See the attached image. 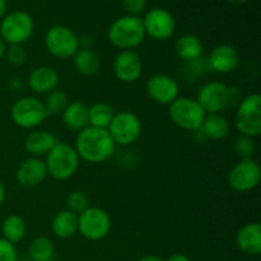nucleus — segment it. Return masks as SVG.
I'll list each match as a JSON object with an SVG mask.
<instances>
[{"instance_id":"1","label":"nucleus","mask_w":261,"mask_h":261,"mask_svg":"<svg viewBox=\"0 0 261 261\" xmlns=\"http://www.w3.org/2000/svg\"><path fill=\"white\" fill-rule=\"evenodd\" d=\"M74 149L81 160L92 165H98L114 155L116 144L107 129L87 126L76 134Z\"/></svg>"},{"instance_id":"2","label":"nucleus","mask_w":261,"mask_h":261,"mask_svg":"<svg viewBox=\"0 0 261 261\" xmlns=\"http://www.w3.org/2000/svg\"><path fill=\"white\" fill-rule=\"evenodd\" d=\"M143 19L137 15H124L115 20L109 28V40L120 50H133L145 38Z\"/></svg>"},{"instance_id":"3","label":"nucleus","mask_w":261,"mask_h":261,"mask_svg":"<svg viewBox=\"0 0 261 261\" xmlns=\"http://www.w3.org/2000/svg\"><path fill=\"white\" fill-rule=\"evenodd\" d=\"M81 163L78 153L71 145L59 142L46 154L45 165L47 175L58 181H65L76 173Z\"/></svg>"},{"instance_id":"4","label":"nucleus","mask_w":261,"mask_h":261,"mask_svg":"<svg viewBox=\"0 0 261 261\" xmlns=\"http://www.w3.org/2000/svg\"><path fill=\"white\" fill-rule=\"evenodd\" d=\"M168 116L180 129L195 132L201 127L206 114L195 98L178 96L168 106Z\"/></svg>"},{"instance_id":"5","label":"nucleus","mask_w":261,"mask_h":261,"mask_svg":"<svg viewBox=\"0 0 261 261\" xmlns=\"http://www.w3.org/2000/svg\"><path fill=\"white\" fill-rule=\"evenodd\" d=\"M234 126L240 135L257 138L261 134V96L250 93L242 98L236 109Z\"/></svg>"},{"instance_id":"6","label":"nucleus","mask_w":261,"mask_h":261,"mask_svg":"<svg viewBox=\"0 0 261 261\" xmlns=\"http://www.w3.org/2000/svg\"><path fill=\"white\" fill-rule=\"evenodd\" d=\"M47 116L43 102L33 96L20 97L10 109L12 121L20 129H37Z\"/></svg>"},{"instance_id":"7","label":"nucleus","mask_w":261,"mask_h":261,"mask_svg":"<svg viewBox=\"0 0 261 261\" xmlns=\"http://www.w3.org/2000/svg\"><path fill=\"white\" fill-rule=\"evenodd\" d=\"M35 23L27 12L15 10L5 14L0 23V38L7 45H23L33 33Z\"/></svg>"},{"instance_id":"8","label":"nucleus","mask_w":261,"mask_h":261,"mask_svg":"<svg viewBox=\"0 0 261 261\" xmlns=\"http://www.w3.org/2000/svg\"><path fill=\"white\" fill-rule=\"evenodd\" d=\"M46 50L56 59H71L81 47V40L73 30L65 25H54L45 35Z\"/></svg>"},{"instance_id":"9","label":"nucleus","mask_w":261,"mask_h":261,"mask_svg":"<svg viewBox=\"0 0 261 261\" xmlns=\"http://www.w3.org/2000/svg\"><path fill=\"white\" fill-rule=\"evenodd\" d=\"M111 217L105 209L89 206L78 216V232L88 241H101L111 231Z\"/></svg>"},{"instance_id":"10","label":"nucleus","mask_w":261,"mask_h":261,"mask_svg":"<svg viewBox=\"0 0 261 261\" xmlns=\"http://www.w3.org/2000/svg\"><path fill=\"white\" fill-rule=\"evenodd\" d=\"M143 125L139 116L134 112L120 111L114 115L111 124L107 127V132L111 135L116 145H132L142 135Z\"/></svg>"},{"instance_id":"11","label":"nucleus","mask_w":261,"mask_h":261,"mask_svg":"<svg viewBox=\"0 0 261 261\" xmlns=\"http://www.w3.org/2000/svg\"><path fill=\"white\" fill-rule=\"evenodd\" d=\"M261 180V168L254 158L240 160L228 173V185L239 193H247L256 188Z\"/></svg>"},{"instance_id":"12","label":"nucleus","mask_w":261,"mask_h":261,"mask_svg":"<svg viewBox=\"0 0 261 261\" xmlns=\"http://www.w3.org/2000/svg\"><path fill=\"white\" fill-rule=\"evenodd\" d=\"M142 19L145 35L155 41L170 40L176 31L175 18L163 8H153Z\"/></svg>"},{"instance_id":"13","label":"nucleus","mask_w":261,"mask_h":261,"mask_svg":"<svg viewBox=\"0 0 261 261\" xmlns=\"http://www.w3.org/2000/svg\"><path fill=\"white\" fill-rule=\"evenodd\" d=\"M145 91L155 103L170 106L180 96V84L172 76L158 73L148 79L145 83Z\"/></svg>"},{"instance_id":"14","label":"nucleus","mask_w":261,"mask_h":261,"mask_svg":"<svg viewBox=\"0 0 261 261\" xmlns=\"http://www.w3.org/2000/svg\"><path fill=\"white\" fill-rule=\"evenodd\" d=\"M228 86L221 82H208L199 88L196 101L205 114H221L227 106Z\"/></svg>"},{"instance_id":"15","label":"nucleus","mask_w":261,"mask_h":261,"mask_svg":"<svg viewBox=\"0 0 261 261\" xmlns=\"http://www.w3.org/2000/svg\"><path fill=\"white\" fill-rule=\"evenodd\" d=\"M114 74L122 83H134L143 74L142 58L134 50H124L115 58Z\"/></svg>"},{"instance_id":"16","label":"nucleus","mask_w":261,"mask_h":261,"mask_svg":"<svg viewBox=\"0 0 261 261\" xmlns=\"http://www.w3.org/2000/svg\"><path fill=\"white\" fill-rule=\"evenodd\" d=\"M209 70L218 74L232 73L240 64V54L233 46L218 45L206 58Z\"/></svg>"},{"instance_id":"17","label":"nucleus","mask_w":261,"mask_h":261,"mask_svg":"<svg viewBox=\"0 0 261 261\" xmlns=\"http://www.w3.org/2000/svg\"><path fill=\"white\" fill-rule=\"evenodd\" d=\"M47 177L45 161L38 157H30L23 161L15 172L17 182L23 188H35Z\"/></svg>"},{"instance_id":"18","label":"nucleus","mask_w":261,"mask_h":261,"mask_svg":"<svg viewBox=\"0 0 261 261\" xmlns=\"http://www.w3.org/2000/svg\"><path fill=\"white\" fill-rule=\"evenodd\" d=\"M60 75L53 66L41 65L33 69L28 75V88L36 94H47L58 88Z\"/></svg>"},{"instance_id":"19","label":"nucleus","mask_w":261,"mask_h":261,"mask_svg":"<svg viewBox=\"0 0 261 261\" xmlns=\"http://www.w3.org/2000/svg\"><path fill=\"white\" fill-rule=\"evenodd\" d=\"M237 249L247 256H257L261 252V226L257 222L246 223L236 234Z\"/></svg>"},{"instance_id":"20","label":"nucleus","mask_w":261,"mask_h":261,"mask_svg":"<svg viewBox=\"0 0 261 261\" xmlns=\"http://www.w3.org/2000/svg\"><path fill=\"white\" fill-rule=\"evenodd\" d=\"M59 143L58 138L47 130L35 129L25 137L24 149L31 157L41 158L46 155Z\"/></svg>"},{"instance_id":"21","label":"nucleus","mask_w":261,"mask_h":261,"mask_svg":"<svg viewBox=\"0 0 261 261\" xmlns=\"http://www.w3.org/2000/svg\"><path fill=\"white\" fill-rule=\"evenodd\" d=\"M88 109L89 107L83 102H69L66 109L61 114L63 124L71 132L79 133L84 127L89 126Z\"/></svg>"},{"instance_id":"22","label":"nucleus","mask_w":261,"mask_h":261,"mask_svg":"<svg viewBox=\"0 0 261 261\" xmlns=\"http://www.w3.org/2000/svg\"><path fill=\"white\" fill-rule=\"evenodd\" d=\"M200 130L206 140L218 142L228 137L231 133V124L222 114H206Z\"/></svg>"},{"instance_id":"23","label":"nucleus","mask_w":261,"mask_h":261,"mask_svg":"<svg viewBox=\"0 0 261 261\" xmlns=\"http://www.w3.org/2000/svg\"><path fill=\"white\" fill-rule=\"evenodd\" d=\"M71 59L74 69L81 75L93 76L101 69V59L89 47H79Z\"/></svg>"},{"instance_id":"24","label":"nucleus","mask_w":261,"mask_h":261,"mask_svg":"<svg viewBox=\"0 0 261 261\" xmlns=\"http://www.w3.org/2000/svg\"><path fill=\"white\" fill-rule=\"evenodd\" d=\"M51 231H53L54 236L61 240L75 236L78 233V216L66 209L60 211L53 218Z\"/></svg>"},{"instance_id":"25","label":"nucleus","mask_w":261,"mask_h":261,"mask_svg":"<svg viewBox=\"0 0 261 261\" xmlns=\"http://www.w3.org/2000/svg\"><path fill=\"white\" fill-rule=\"evenodd\" d=\"M175 50L181 60L191 61L203 56L204 46L198 36L186 33L176 41Z\"/></svg>"},{"instance_id":"26","label":"nucleus","mask_w":261,"mask_h":261,"mask_svg":"<svg viewBox=\"0 0 261 261\" xmlns=\"http://www.w3.org/2000/svg\"><path fill=\"white\" fill-rule=\"evenodd\" d=\"M25 233H27V223L20 216L10 214L3 221L2 236L5 241L15 246L24 239Z\"/></svg>"},{"instance_id":"27","label":"nucleus","mask_w":261,"mask_h":261,"mask_svg":"<svg viewBox=\"0 0 261 261\" xmlns=\"http://www.w3.org/2000/svg\"><path fill=\"white\" fill-rule=\"evenodd\" d=\"M114 109L106 102H97L88 109L89 126L107 129L114 119Z\"/></svg>"},{"instance_id":"28","label":"nucleus","mask_w":261,"mask_h":261,"mask_svg":"<svg viewBox=\"0 0 261 261\" xmlns=\"http://www.w3.org/2000/svg\"><path fill=\"white\" fill-rule=\"evenodd\" d=\"M55 254L53 241L46 236H37L28 246V256L31 261H51Z\"/></svg>"},{"instance_id":"29","label":"nucleus","mask_w":261,"mask_h":261,"mask_svg":"<svg viewBox=\"0 0 261 261\" xmlns=\"http://www.w3.org/2000/svg\"><path fill=\"white\" fill-rule=\"evenodd\" d=\"M43 102V106H45L46 112L47 115H61L64 112V110L66 109V106L69 105V98L66 96V93L60 89H54L50 93L46 94V98Z\"/></svg>"},{"instance_id":"30","label":"nucleus","mask_w":261,"mask_h":261,"mask_svg":"<svg viewBox=\"0 0 261 261\" xmlns=\"http://www.w3.org/2000/svg\"><path fill=\"white\" fill-rule=\"evenodd\" d=\"M232 150L237 157H240V160H249V158H254L256 144L252 138L240 135L232 142Z\"/></svg>"},{"instance_id":"31","label":"nucleus","mask_w":261,"mask_h":261,"mask_svg":"<svg viewBox=\"0 0 261 261\" xmlns=\"http://www.w3.org/2000/svg\"><path fill=\"white\" fill-rule=\"evenodd\" d=\"M66 211L71 212L75 216H79L81 213H83L87 208H89V199L83 191L74 190L66 196L65 200Z\"/></svg>"},{"instance_id":"32","label":"nucleus","mask_w":261,"mask_h":261,"mask_svg":"<svg viewBox=\"0 0 261 261\" xmlns=\"http://www.w3.org/2000/svg\"><path fill=\"white\" fill-rule=\"evenodd\" d=\"M5 58L9 64L19 66L25 61L27 53L22 45H9V47H7V51H5Z\"/></svg>"},{"instance_id":"33","label":"nucleus","mask_w":261,"mask_h":261,"mask_svg":"<svg viewBox=\"0 0 261 261\" xmlns=\"http://www.w3.org/2000/svg\"><path fill=\"white\" fill-rule=\"evenodd\" d=\"M17 250L14 245L0 237V261H17Z\"/></svg>"},{"instance_id":"34","label":"nucleus","mask_w":261,"mask_h":261,"mask_svg":"<svg viewBox=\"0 0 261 261\" xmlns=\"http://www.w3.org/2000/svg\"><path fill=\"white\" fill-rule=\"evenodd\" d=\"M147 0H122V7L127 15H137L139 17L140 13L144 12Z\"/></svg>"},{"instance_id":"35","label":"nucleus","mask_w":261,"mask_h":261,"mask_svg":"<svg viewBox=\"0 0 261 261\" xmlns=\"http://www.w3.org/2000/svg\"><path fill=\"white\" fill-rule=\"evenodd\" d=\"M242 92L239 87L231 86L228 87V91H227V109H237V106L240 105V102L242 101Z\"/></svg>"},{"instance_id":"36","label":"nucleus","mask_w":261,"mask_h":261,"mask_svg":"<svg viewBox=\"0 0 261 261\" xmlns=\"http://www.w3.org/2000/svg\"><path fill=\"white\" fill-rule=\"evenodd\" d=\"M165 261H190V260H189V257L186 256L185 254H180V252H177V254L171 255V256Z\"/></svg>"},{"instance_id":"37","label":"nucleus","mask_w":261,"mask_h":261,"mask_svg":"<svg viewBox=\"0 0 261 261\" xmlns=\"http://www.w3.org/2000/svg\"><path fill=\"white\" fill-rule=\"evenodd\" d=\"M138 261H165L162 257L157 256V255H144V256L140 257Z\"/></svg>"},{"instance_id":"38","label":"nucleus","mask_w":261,"mask_h":261,"mask_svg":"<svg viewBox=\"0 0 261 261\" xmlns=\"http://www.w3.org/2000/svg\"><path fill=\"white\" fill-rule=\"evenodd\" d=\"M5 198H7V190H5V186L3 185V182L0 181V206H2L3 203L5 201Z\"/></svg>"},{"instance_id":"39","label":"nucleus","mask_w":261,"mask_h":261,"mask_svg":"<svg viewBox=\"0 0 261 261\" xmlns=\"http://www.w3.org/2000/svg\"><path fill=\"white\" fill-rule=\"evenodd\" d=\"M7 14V0H0V19Z\"/></svg>"},{"instance_id":"40","label":"nucleus","mask_w":261,"mask_h":261,"mask_svg":"<svg viewBox=\"0 0 261 261\" xmlns=\"http://www.w3.org/2000/svg\"><path fill=\"white\" fill-rule=\"evenodd\" d=\"M5 51H7V43L0 38V61L3 60V58H5Z\"/></svg>"},{"instance_id":"41","label":"nucleus","mask_w":261,"mask_h":261,"mask_svg":"<svg viewBox=\"0 0 261 261\" xmlns=\"http://www.w3.org/2000/svg\"><path fill=\"white\" fill-rule=\"evenodd\" d=\"M229 2H231L232 4L240 5V4H245V3H247V2H249V0H229Z\"/></svg>"},{"instance_id":"42","label":"nucleus","mask_w":261,"mask_h":261,"mask_svg":"<svg viewBox=\"0 0 261 261\" xmlns=\"http://www.w3.org/2000/svg\"><path fill=\"white\" fill-rule=\"evenodd\" d=\"M17 261H31L30 259H20V260H17Z\"/></svg>"},{"instance_id":"43","label":"nucleus","mask_w":261,"mask_h":261,"mask_svg":"<svg viewBox=\"0 0 261 261\" xmlns=\"http://www.w3.org/2000/svg\"><path fill=\"white\" fill-rule=\"evenodd\" d=\"M51 261H53V260H51Z\"/></svg>"}]
</instances>
